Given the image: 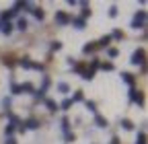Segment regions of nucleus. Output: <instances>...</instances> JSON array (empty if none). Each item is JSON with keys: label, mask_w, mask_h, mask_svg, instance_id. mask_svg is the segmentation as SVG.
Instances as JSON below:
<instances>
[{"label": "nucleus", "mask_w": 148, "mask_h": 144, "mask_svg": "<svg viewBox=\"0 0 148 144\" xmlns=\"http://www.w3.org/2000/svg\"><path fill=\"white\" fill-rule=\"evenodd\" d=\"M144 25H146V12L144 10H138L136 16H134V21H132V27L134 29H144Z\"/></svg>", "instance_id": "nucleus-1"}, {"label": "nucleus", "mask_w": 148, "mask_h": 144, "mask_svg": "<svg viewBox=\"0 0 148 144\" xmlns=\"http://www.w3.org/2000/svg\"><path fill=\"white\" fill-rule=\"evenodd\" d=\"M56 21H58L60 25H68L70 23V16L66 12H62V10H56Z\"/></svg>", "instance_id": "nucleus-2"}, {"label": "nucleus", "mask_w": 148, "mask_h": 144, "mask_svg": "<svg viewBox=\"0 0 148 144\" xmlns=\"http://www.w3.org/2000/svg\"><path fill=\"white\" fill-rule=\"evenodd\" d=\"M132 64H144V49H138V51H134V56H132Z\"/></svg>", "instance_id": "nucleus-3"}, {"label": "nucleus", "mask_w": 148, "mask_h": 144, "mask_svg": "<svg viewBox=\"0 0 148 144\" xmlns=\"http://www.w3.org/2000/svg\"><path fill=\"white\" fill-rule=\"evenodd\" d=\"M130 99H132L134 103H138V105H142V95L136 91V88H130Z\"/></svg>", "instance_id": "nucleus-4"}, {"label": "nucleus", "mask_w": 148, "mask_h": 144, "mask_svg": "<svg viewBox=\"0 0 148 144\" xmlns=\"http://www.w3.org/2000/svg\"><path fill=\"white\" fill-rule=\"evenodd\" d=\"M0 31H2V33H6V35H10V31H12L10 21H2V19H0Z\"/></svg>", "instance_id": "nucleus-5"}, {"label": "nucleus", "mask_w": 148, "mask_h": 144, "mask_svg": "<svg viewBox=\"0 0 148 144\" xmlns=\"http://www.w3.org/2000/svg\"><path fill=\"white\" fill-rule=\"evenodd\" d=\"M18 88H21V93H33V84L31 82H23Z\"/></svg>", "instance_id": "nucleus-6"}, {"label": "nucleus", "mask_w": 148, "mask_h": 144, "mask_svg": "<svg viewBox=\"0 0 148 144\" xmlns=\"http://www.w3.org/2000/svg\"><path fill=\"white\" fill-rule=\"evenodd\" d=\"M70 23L76 29H84V19H70Z\"/></svg>", "instance_id": "nucleus-7"}, {"label": "nucleus", "mask_w": 148, "mask_h": 144, "mask_svg": "<svg viewBox=\"0 0 148 144\" xmlns=\"http://www.w3.org/2000/svg\"><path fill=\"white\" fill-rule=\"evenodd\" d=\"M58 91H60L62 95H68V93H70V86H68L66 82H60V84H58Z\"/></svg>", "instance_id": "nucleus-8"}, {"label": "nucleus", "mask_w": 148, "mask_h": 144, "mask_svg": "<svg viewBox=\"0 0 148 144\" xmlns=\"http://www.w3.org/2000/svg\"><path fill=\"white\" fill-rule=\"evenodd\" d=\"M95 123L99 125V128H107V119H105V117H101V115H97V117H95Z\"/></svg>", "instance_id": "nucleus-9"}, {"label": "nucleus", "mask_w": 148, "mask_h": 144, "mask_svg": "<svg viewBox=\"0 0 148 144\" xmlns=\"http://www.w3.org/2000/svg\"><path fill=\"white\" fill-rule=\"evenodd\" d=\"M27 128H31V130H37V128H39V121H37V119H27Z\"/></svg>", "instance_id": "nucleus-10"}, {"label": "nucleus", "mask_w": 148, "mask_h": 144, "mask_svg": "<svg viewBox=\"0 0 148 144\" xmlns=\"http://www.w3.org/2000/svg\"><path fill=\"white\" fill-rule=\"evenodd\" d=\"M121 78H123L127 84H134V76L130 74V72H123V74H121Z\"/></svg>", "instance_id": "nucleus-11"}, {"label": "nucleus", "mask_w": 148, "mask_h": 144, "mask_svg": "<svg viewBox=\"0 0 148 144\" xmlns=\"http://www.w3.org/2000/svg\"><path fill=\"white\" fill-rule=\"evenodd\" d=\"M45 105H47V109H49V111H56V109H58L56 101H51V99H45Z\"/></svg>", "instance_id": "nucleus-12"}, {"label": "nucleus", "mask_w": 148, "mask_h": 144, "mask_svg": "<svg viewBox=\"0 0 148 144\" xmlns=\"http://www.w3.org/2000/svg\"><path fill=\"white\" fill-rule=\"evenodd\" d=\"M109 41H111V35H105V37H101L99 45H101V47H107V45H109Z\"/></svg>", "instance_id": "nucleus-13"}, {"label": "nucleus", "mask_w": 148, "mask_h": 144, "mask_svg": "<svg viewBox=\"0 0 148 144\" xmlns=\"http://www.w3.org/2000/svg\"><path fill=\"white\" fill-rule=\"evenodd\" d=\"M16 29L25 31V29H27V21H25V19H18V21H16Z\"/></svg>", "instance_id": "nucleus-14"}, {"label": "nucleus", "mask_w": 148, "mask_h": 144, "mask_svg": "<svg viewBox=\"0 0 148 144\" xmlns=\"http://www.w3.org/2000/svg\"><path fill=\"white\" fill-rule=\"evenodd\" d=\"M121 125H123V130H132L134 128V123L130 121V119H121Z\"/></svg>", "instance_id": "nucleus-15"}, {"label": "nucleus", "mask_w": 148, "mask_h": 144, "mask_svg": "<svg viewBox=\"0 0 148 144\" xmlns=\"http://www.w3.org/2000/svg\"><path fill=\"white\" fill-rule=\"evenodd\" d=\"M43 93H45L43 88H39V91H35V99H37V101H43V99H45V95H43Z\"/></svg>", "instance_id": "nucleus-16"}, {"label": "nucleus", "mask_w": 148, "mask_h": 144, "mask_svg": "<svg viewBox=\"0 0 148 144\" xmlns=\"http://www.w3.org/2000/svg\"><path fill=\"white\" fill-rule=\"evenodd\" d=\"M18 66H23V68H31V62H29V58H23V60H18Z\"/></svg>", "instance_id": "nucleus-17"}, {"label": "nucleus", "mask_w": 148, "mask_h": 144, "mask_svg": "<svg viewBox=\"0 0 148 144\" xmlns=\"http://www.w3.org/2000/svg\"><path fill=\"white\" fill-rule=\"evenodd\" d=\"M31 12H33V14H35V16H37V19H39V21L43 19V10H41V8H33Z\"/></svg>", "instance_id": "nucleus-18"}, {"label": "nucleus", "mask_w": 148, "mask_h": 144, "mask_svg": "<svg viewBox=\"0 0 148 144\" xmlns=\"http://www.w3.org/2000/svg\"><path fill=\"white\" fill-rule=\"evenodd\" d=\"M72 107V99H64V103H62V109H70Z\"/></svg>", "instance_id": "nucleus-19"}, {"label": "nucleus", "mask_w": 148, "mask_h": 144, "mask_svg": "<svg viewBox=\"0 0 148 144\" xmlns=\"http://www.w3.org/2000/svg\"><path fill=\"white\" fill-rule=\"evenodd\" d=\"M144 140H146V136H144V132H140L138 138H136V144H144Z\"/></svg>", "instance_id": "nucleus-20"}, {"label": "nucleus", "mask_w": 148, "mask_h": 144, "mask_svg": "<svg viewBox=\"0 0 148 144\" xmlns=\"http://www.w3.org/2000/svg\"><path fill=\"white\" fill-rule=\"evenodd\" d=\"M101 68L109 72V70H113V64H111V62H105V64H101Z\"/></svg>", "instance_id": "nucleus-21"}, {"label": "nucleus", "mask_w": 148, "mask_h": 144, "mask_svg": "<svg viewBox=\"0 0 148 144\" xmlns=\"http://www.w3.org/2000/svg\"><path fill=\"white\" fill-rule=\"evenodd\" d=\"M92 49H95V45H92V43H88V45H84V47H82V51H84V53H90Z\"/></svg>", "instance_id": "nucleus-22"}, {"label": "nucleus", "mask_w": 148, "mask_h": 144, "mask_svg": "<svg viewBox=\"0 0 148 144\" xmlns=\"http://www.w3.org/2000/svg\"><path fill=\"white\" fill-rule=\"evenodd\" d=\"M90 14V10H88V4H82V19L84 16H88Z\"/></svg>", "instance_id": "nucleus-23"}, {"label": "nucleus", "mask_w": 148, "mask_h": 144, "mask_svg": "<svg viewBox=\"0 0 148 144\" xmlns=\"http://www.w3.org/2000/svg\"><path fill=\"white\" fill-rule=\"evenodd\" d=\"M74 101H82V91H78L76 95L72 97V103H74Z\"/></svg>", "instance_id": "nucleus-24"}, {"label": "nucleus", "mask_w": 148, "mask_h": 144, "mask_svg": "<svg viewBox=\"0 0 148 144\" xmlns=\"http://www.w3.org/2000/svg\"><path fill=\"white\" fill-rule=\"evenodd\" d=\"M12 132H14V125H8V128H6V130H4V134H6V136H8V138H10V136H12Z\"/></svg>", "instance_id": "nucleus-25"}, {"label": "nucleus", "mask_w": 148, "mask_h": 144, "mask_svg": "<svg viewBox=\"0 0 148 144\" xmlns=\"http://www.w3.org/2000/svg\"><path fill=\"white\" fill-rule=\"evenodd\" d=\"M107 53H109V58H117V49H115V47H111Z\"/></svg>", "instance_id": "nucleus-26"}, {"label": "nucleus", "mask_w": 148, "mask_h": 144, "mask_svg": "<svg viewBox=\"0 0 148 144\" xmlns=\"http://www.w3.org/2000/svg\"><path fill=\"white\" fill-rule=\"evenodd\" d=\"M86 109H88V111H97V109H95V103H92V101H86Z\"/></svg>", "instance_id": "nucleus-27"}, {"label": "nucleus", "mask_w": 148, "mask_h": 144, "mask_svg": "<svg viewBox=\"0 0 148 144\" xmlns=\"http://www.w3.org/2000/svg\"><path fill=\"white\" fill-rule=\"evenodd\" d=\"M60 47H62V43H60V41H53V43H51V49H53V51H58Z\"/></svg>", "instance_id": "nucleus-28"}, {"label": "nucleus", "mask_w": 148, "mask_h": 144, "mask_svg": "<svg viewBox=\"0 0 148 144\" xmlns=\"http://www.w3.org/2000/svg\"><path fill=\"white\" fill-rule=\"evenodd\" d=\"M12 95H21V88H18V84H12Z\"/></svg>", "instance_id": "nucleus-29"}, {"label": "nucleus", "mask_w": 148, "mask_h": 144, "mask_svg": "<svg viewBox=\"0 0 148 144\" xmlns=\"http://www.w3.org/2000/svg\"><path fill=\"white\" fill-rule=\"evenodd\" d=\"M111 37H115V39H121V31H119V29H115V31H113V35H111Z\"/></svg>", "instance_id": "nucleus-30"}, {"label": "nucleus", "mask_w": 148, "mask_h": 144, "mask_svg": "<svg viewBox=\"0 0 148 144\" xmlns=\"http://www.w3.org/2000/svg\"><path fill=\"white\" fill-rule=\"evenodd\" d=\"M109 16H117V8H115V6L109 8Z\"/></svg>", "instance_id": "nucleus-31"}, {"label": "nucleus", "mask_w": 148, "mask_h": 144, "mask_svg": "<svg viewBox=\"0 0 148 144\" xmlns=\"http://www.w3.org/2000/svg\"><path fill=\"white\" fill-rule=\"evenodd\" d=\"M68 125H70L68 119H62V130H64V132H68Z\"/></svg>", "instance_id": "nucleus-32"}, {"label": "nucleus", "mask_w": 148, "mask_h": 144, "mask_svg": "<svg viewBox=\"0 0 148 144\" xmlns=\"http://www.w3.org/2000/svg\"><path fill=\"white\" fill-rule=\"evenodd\" d=\"M31 68H35V70H43V66H41V64H33V62H31Z\"/></svg>", "instance_id": "nucleus-33"}, {"label": "nucleus", "mask_w": 148, "mask_h": 144, "mask_svg": "<svg viewBox=\"0 0 148 144\" xmlns=\"http://www.w3.org/2000/svg\"><path fill=\"white\" fill-rule=\"evenodd\" d=\"M66 140L68 142H74V134H66Z\"/></svg>", "instance_id": "nucleus-34"}, {"label": "nucleus", "mask_w": 148, "mask_h": 144, "mask_svg": "<svg viewBox=\"0 0 148 144\" xmlns=\"http://www.w3.org/2000/svg\"><path fill=\"white\" fill-rule=\"evenodd\" d=\"M4 144H16V142H14V138H6V142H4Z\"/></svg>", "instance_id": "nucleus-35"}, {"label": "nucleus", "mask_w": 148, "mask_h": 144, "mask_svg": "<svg viewBox=\"0 0 148 144\" xmlns=\"http://www.w3.org/2000/svg\"><path fill=\"white\" fill-rule=\"evenodd\" d=\"M111 144H119V140H117V138H113V140H111Z\"/></svg>", "instance_id": "nucleus-36"}]
</instances>
